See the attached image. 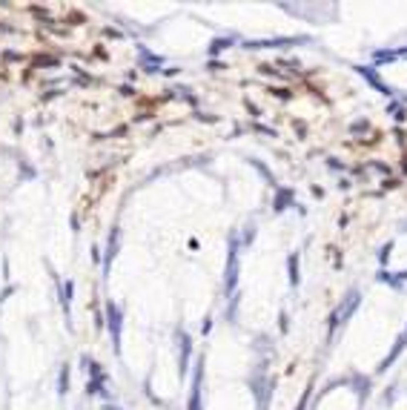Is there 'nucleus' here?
<instances>
[{
	"label": "nucleus",
	"mask_w": 407,
	"mask_h": 410,
	"mask_svg": "<svg viewBox=\"0 0 407 410\" xmlns=\"http://www.w3.org/2000/svg\"><path fill=\"white\" fill-rule=\"evenodd\" d=\"M290 264H293V267H290V281L298 284V267H295V264H298V255H290Z\"/></svg>",
	"instance_id": "6"
},
{
	"label": "nucleus",
	"mask_w": 407,
	"mask_h": 410,
	"mask_svg": "<svg viewBox=\"0 0 407 410\" xmlns=\"http://www.w3.org/2000/svg\"><path fill=\"white\" fill-rule=\"evenodd\" d=\"M106 318H109V333H112V342H115V350L121 353V310L109 301L106 304Z\"/></svg>",
	"instance_id": "1"
},
{
	"label": "nucleus",
	"mask_w": 407,
	"mask_h": 410,
	"mask_svg": "<svg viewBox=\"0 0 407 410\" xmlns=\"http://www.w3.org/2000/svg\"><path fill=\"white\" fill-rule=\"evenodd\" d=\"M235 279H238V247H235V238L229 244V264H227V293L235 290Z\"/></svg>",
	"instance_id": "3"
},
{
	"label": "nucleus",
	"mask_w": 407,
	"mask_h": 410,
	"mask_svg": "<svg viewBox=\"0 0 407 410\" xmlns=\"http://www.w3.org/2000/svg\"><path fill=\"white\" fill-rule=\"evenodd\" d=\"M66 387H69V370L63 367V370H61V393L66 390Z\"/></svg>",
	"instance_id": "8"
},
{
	"label": "nucleus",
	"mask_w": 407,
	"mask_h": 410,
	"mask_svg": "<svg viewBox=\"0 0 407 410\" xmlns=\"http://www.w3.org/2000/svg\"><path fill=\"white\" fill-rule=\"evenodd\" d=\"M201 381H204V359H198V364H195V378H192L189 410H201Z\"/></svg>",
	"instance_id": "2"
},
{
	"label": "nucleus",
	"mask_w": 407,
	"mask_h": 410,
	"mask_svg": "<svg viewBox=\"0 0 407 410\" xmlns=\"http://www.w3.org/2000/svg\"><path fill=\"white\" fill-rule=\"evenodd\" d=\"M287 201H290V189H284L281 198H278V204H276V210H278V213H281L284 207H287Z\"/></svg>",
	"instance_id": "7"
},
{
	"label": "nucleus",
	"mask_w": 407,
	"mask_h": 410,
	"mask_svg": "<svg viewBox=\"0 0 407 410\" xmlns=\"http://www.w3.org/2000/svg\"><path fill=\"white\" fill-rule=\"evenodd\" d=\"M407 344V330H405V336H402V339H399V342H396V347H393V350H390V356H387V359H384V361H381V364H378V370H387V367H390V364H393V361H396V356H399V353H402V347Z\"/></svg>",
	"instance_id": "4"
},
{
	"label": "nucleus",
	"mask_w": 407,
	"mask_h": 410,
	"mask_svg": "<svg viewBox=\"0 0 407 410\" xmlns=\"http://www.w3.org/2000/svg\"><path fill=\"white\" fill-rule=\"evenodd\" d=\"M189 350H192V344H189V336L181 330V373H187V359H189Z\"/></svg>",
	"instance_id": "5"
}]
</instances>
